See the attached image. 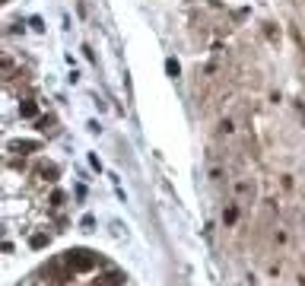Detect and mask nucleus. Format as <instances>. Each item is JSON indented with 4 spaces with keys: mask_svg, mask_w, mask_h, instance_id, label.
Masks as SVG:
<instances>
[{
    "mask_svg": "<svg viewBox=\"0 0 305 286\" xmlns=\"http://www.w3.org/2000/svg\"><path fill=\"white\" fill-rule=\"evenodd\" d=\"M32 245H35V248H41V245H48V236H35V239H32Z\"/></svg>",
    "mask_w": 305,
    "mask_h": 286,
    "instance_id": "4",
    "label": "nucleus"
},
{
    "mask_svg": "<svg viewBox=\"0 0 305 286\" xmlns=\"http://www.w3.org/2000/svg\"><path fill=\"white\" fill-rule=\"evenodd\" d=\"M64 264L70 267L73 274H89L95 264H99V258L92 255V251H86V248H73V251H67L64 255Z\"/></svg>",
    "mask_w": 305,
    "mask_h": 286,
    "instance_id": "1",
    "label": "nucleus"
},
{
    "mask_svg": "<svg viewBox=\"0 0 305 286\" xmlns=\"http://www.w3.org/2000/svg\"><path fill=\"white\" fill-rule=\"evenodd\" d=\"M22 115H35V102H22Z\"/></svg>",
    "mask_w": 305,
    "mask_h": 286,
    "instance_id": "3",
    "label": "nucleus"
},
{
    "mask_svg": "<svg viewBox=\"0 0 305 286\" xmlns=\"http://www.w3.org/2000/svg\"><path fill=\"white\" fill-rule=\"evenodd\" d=\"M10 150H13V153H35V150H38V143H35V140H16Z\"/></svg>",
    "mask_w": 305,
    "mask_h": 286,
    "instance_id": "2",
    "label": "nucleus"
}]
</instances>
